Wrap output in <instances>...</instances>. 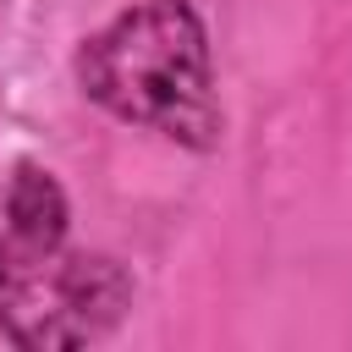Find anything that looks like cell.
I'll return each mask as SVG.
<instances>
[{"instance_id": "6da1fadb", "label": "cell", "mask_w": 352, "mask_h": 352, "mask_svg": "<svg viewBox=\"0 0 352 352\" xmlns=\"http://www.w3.org/2000/svg\"><path fill=\"white\" fill-rule=\"evenodd\" d=\"M77 82L132 126L204 148L220 132L209 38L187 0H138L77 50Z\"/></svg>"}, {"instance_id": "7a4b0ae2", "label": "cell", "mask_w": 352, "mask_h": 352, "mask_svg": "<svg viewBox=\"0 0 352 352\" xmlns=\"http://www.w3.org/2000/svg\"><path fill=\"white\" fill-rule=\"evenodd\" d=\"M132 302V280L116 258L28 248L0 231V330L28 346H82L104 336Z\"/></svg>"}, {"instance_id": "3957f363", "label": "cell", "mask_w": 352, "mask_h": 352, "mask_svg": "<svg viewBox=\"0 0 352 352\" xmlns=\"http://www.w3.org/2000/svg\"><path fill=\"white\" fill-rule=\"evenodd\" d=\"M6 231L28 248H60L66 242V192L50 170L16 165L6 192Z\"/></svg>"}]
</instances>
